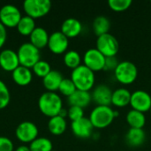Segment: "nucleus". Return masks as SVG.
<instances>
[{
  "label": "nucleus",
  "mask_w": 151,
  "mask_h": 151,
  "mask_svg": "<svg viewBox=\"0 0 151 151\" xmlns=\"http://www.w3.org/2000/svg\"><path fill=\"white\" fill-rule=\"evenodd\" d=\"M38 107L43 115L52 118L59 114L63 109V102L57 93L48 91L39 97Z\"/></svg>",
  "instance_id": "nucleus-1"
},
{
  "label": "nucleus",
  "mask_w": 151,
  "mask_h": 151,
  "mask_svg": "<svg viewBox=\"0 0 151 151\" xmlns=\"http://www.w3.org/2000/svg\"><path fill=\"white\" fill-rule=\"evenodd\" d=\"M71 80L78 90L89 92V90H91L95 86L96 76L93 71L84 65H81L73 70L71 73Z\"/></svg>",
  "instance_id": "nucleus-2"
},
{
  "label": "nucleus",
  "mask_w": 151,
  "mask_h": 151,
  "mask_svg": "<svg viewBox=\"0 0 151 151\" xmlns=\"http://www.w3.org/2000/svg\"><path fill=\"white\" fill-rule=\"evenodd\" d=\"M116 113L111 106L96 105L90 112L88 119L95 128L102 129L109 127L112 123Z\"/></svg>",
  "instance_id": "nucleus-3"
},
{
  "label": "nucleus",
  "mask_w": 151,
  "mask_h": 151,
  "mask_svg": "<svg viewBox=\"0 0 151 151\" xmlns=\"http://www.w3.org/2000/svg\"><path fill=\"white\" fill-rule=\"evenodd\" d=\"M116 80L124 85H129L134 83L138 77L137 66L131 61L119 62L114 71Z\"/></svg>",
  "instance_id": "nucleus-4"
},
{
  "label": "nucleus",
  "mask_w": 151,
  "mask_h": 151,
  "mask_svg": "<svg viewBox=\"0 0 151 151\" xmlns=\"http://www.w3.org/2000/svg\"><path fill=\"white\" fill-rule=\"evenodd\" d=\"M18 58L19 61V65L27 68H33V66L39 61L40 59V50L35 47L30 42L22 43L18 51Z\"/></svg>",
  "instance_id": "nucleus-5"
},
{
  "label": "nucleus",
  "mask_w": 151,
  "mask_h": 151,
  "mask_svg": "<svg viewBox=\"0 0 151 151\" xmlns=\"http://www.w3.org/2000/svg\"><path fill=\"white\" fill-rule=\"evenodd\" d=\"M23 9L27 16L32 19H38L47 15L51 9V2L50 0H25Z\"/></svg>",
  "instance_id": "nucleus-6"
},
{
  "label": "nucleus",
  "mask_w": 151,
  "mask_h": 151,
  "mask_svg": "<svg viewBox=\"0 0 151 151\" xmlns=\"http://www.w3.org/2000/svg\"><path fill=\"white\" fill-rule=\"evenodd\" d=\"M96 49L105 57H116L119 50V44L114 35L108 33L100 35L96 39Z\"/></svg>",
  "instance_id": "nucleus-7"
},
{
  "label": "nucleus",
  "mask_w": 151,
  "mask_h": 151,
  "mask_svg": "<svg viewBox=\"0 0 151 151\" xmlns=\"http://www.w3.org/2000/svg\"><path fill=\"white\" fill-rule=\"evenodd\" d=\"M21 18L19 9L13 4H5L0 9V22L5 27H17Z\"/></svg>",
  "instance_id": "nucleus-8"
},
{
  "label": "nucleus",
  "mask_w": 151,
  "mask_h": 151,
  "mask_svg": "<svg viewBox=\"0 0 151 151\" xmlns=\"http://www.w3.org/2000/svg\"><path fill=\"white\" fill-rule=\"evenodd\" d=\"M105 57L96 49L88 50L83 56V65L94 73L104 70Z\"/></svg>",
  "instance_id": "nucleus-9"
},
{
  "label": "nucleus",
  "mask_w": 151,
  "mask_h": 151,
  "mask_svg": "<svg viewBox=\"0 0 151 151\" xmlns=\"http://www.w3.org/2000/svg\"><path fill=\"white\" fill-rule=\"evenodd\" d=\"M16 137L23 143H31L38 136V128L31 121L21 122L16 128Z\"/></svg>",
  "instance_id": "nucleus-10"
},
{
  "label": "nucleus",
  "mask_w": 151,
  "mask_h": 151,
  "mask_svg": "<svg viewBox=\"0 0 151 151\" xmlns=\"http://www.w3.org/2000/svg\"><path fill=\"white\" fill-rule=\"evenodd\" d=\"M130 105L133 110L147 112L151 109V96L144 90H136L131 95Z\"/></svg>",
  "instance_id": "nucleus-11"
},
{
  "label": "nucleus",
  "mask_w": 151,
  "mask_h": 151,
  "mask_svg": "<svg viewBox=\"0 0 151 151\" xmlns=\"http://www.w3.org/2000/svg\"><path fill=\"white\" fill-rule=\"evenodd\" d=\"M47 46L52 53L57 55L63 54L68 49L69 39L61 31H56L50 35Z\"/></svg>",
  "instance_id": "nucleus-12"
},
{
  "label": "nucleus",
  "mask_w": 151,
  "mask_h": 151,
  "mask_svg": "<svg viewBox=\"0 0 151 151\" xmlns=\"http://www.w3.org/2000/svg\"><path fill=\"white\" fill-rule=\"evenodd\" d=\"M112 90L105 84H99L93 88L91 93L92 101L97 105L110 106L111 104Z\"/></svg>",
  "instance_id": "nucleus-13"
},
{
  "label": "nucleus",
  "mask_w": 151,
  "mask_h": 151,
  "mask_svg": "<svg viewBox=\"0 0 151 151\" xmlns=\"http://www.w3.org/2000/svg\"><path fill=\"white\" fill-rule=\"evenodd\" d=\"M71 128L76 137L87 139L91 137L95 127H93L89 119L83 117L82 119L73 121L71 124Z\"/></svg>",
  "instance_id": "nucleus-14"
},
{
  "label": "nucleus",
  "mask_w": 151,
  "mask_h": 151,
  "mask_svg": "<svg viewBox=\"0 0 151 151\" xmlns=\"http://www.w3.org/2000/svg\"><path fill=\"white\" fill-rule=\"evenodd\" d=\"M19 65L17 52L11 49H6L0 52V66L3 70L12 73Z\"/></svg>",
  "instance_id": "nucleus-15"
},
{
  "label": "nucleus",
  "mask_w": 151,
  "mask_h": 151,
  "mask_svg": "<svg viewBox=\"0 0 151 151\" xmlns=\"http://www.w3.org/2000/svg\"><path fill=\"white\" fill-rule=\"evenodd\" d=\"M82 31V24L75 18L65 19L61 25V32L69 39L77 37Z\"/></svg>",
  "instance_id": "nucleus-16"
},
{
  "label": "nucleus",
  "mask_w": 151,
  "mask_h": 151,
  "mask_svg": "<svg viewBox=\"0 0 151 151\" xmlns=\"http://www.w3.org/2000/svg\"><path fill=\"white\" fill-rule=\"evenodd\" d=\"M12 77L17 85L24 87L30 84L33 79V73L29 68L19 65L12 73Z\"/></svg>",
  "instance_id": "nucleus-17"
},
{
  "label": "nucleus",
  "mask_w": 151,
  "mask_h": 151,
  "mask_svg": "<svg viewBox=\"0 0 151 151\" xmlns=\"http://www.w3.org/2000/svg\"><path fill=\"white\" fill-rule=\"evenodd\" d=\"M64 77L62 73L57 70H51L43 79L42 83L44 88L49 92H54L58 90V88L63 81Z\"/></svg>",
  "instance_id": "nucleus-18"
},
{
  "label": "nucleus",
  "mask_w": 151,
  "mask_h": 151,
  "mask_svg": "<svg viewBox=\"0 0 151 151\" xmlns=\"http://www.w3.org/2000/svg\"><path fill=\"white\" fill-rule=\"evenodd\" d=\"M132 93L126 88H119L112 91L111 104L116 107L122 108L130 104Z\"/></svg>",
  "instance_id": "nucleus-19"
},
{
  "label": "nucleus",
  "mask_w": 151,
  "mask_h": 151,
  "mask_svg": "<svg viewBox=\"0 0 151 151\" xmlns=\"http://www.w3.org/2000/svg\"><path fill=\"white\" fill-rule=\"evenodd\" d=\"M92 101L91 93L88 91L76 90L71 96L68 97V103L71 106H78L82 109L86 108Z\"/></svg>",
  "instance_id": "nucleus-20"
},
{
  "label": "nucleus",
  "mask_w": 151,
  "mask_h": 151,
  "mask_svg": "<svg viewBox=\"0 0 151 151\" xmlns=\"http://www.w3.org/2000/svg\"><path fill=\"white\" fill-rule=\"evenodd\" d=\"M49 37L50 35L48 32L43 27H35V30L32 32V34L29 35L30 43H32L35 47L40 50L48 45Z\"/></svg>",
  "instance_id": "nucleus-21"
},
{
  "label": "nucleus",
  "mask_w": 151,
  "mask_h": 151,
  "mask_svg": "<svg viewBox=\"0 0 151 151\" xmlns=\"http://www.w3.org/2000/svg\"><path fill=\"white\" fill-rule=\"evenodd\" d=\"M146 139V134L143 129L130 128L126 134V142L131 147H139L142 145Z\"/></svg>",
  "instance_id": "nucleus-22"
},
{
  "label": "nucleus",
  "mask_w": 151,
  "mask_h": 151,
  "mask_svg": "<svg viewBox=\"0 0 151 151\" xmlns=\"http://www.w3.org/2000/svg\"><path fill=\"white\" fill-rule=\"evenodd\" d=\"M127 124L130 126L131 128H140L143 129L146 124V117L143 112L131 110L127 112L126 117Z\"/></svg>",
  "instance_id": "nucleus-23"
},
{
  "label": "nucleus",
  "mask_w": 151,
  "mask_h": 151,
  "mask_svg": "<svg viewBox=\"0 0 151 151\" xmlns=\"http://www.w3.org/2000/svg\"><path fill=\"white\" fill-rule=\"evenodd\" d=\"M67 123L65 118L58 115L52 118H50L48 122V128L50 134L53 135H61L66 130Z\"/></svg>",
  "instance_id": "nucleus-24"
},
{
  "label": "nucleus",
  "mask_w": 151,
  "mask_h": 151,
  "mask_svg": "<svg viewBox=\"0 0 151 151\" xmlns=\"http://www.w3.org/2000/svg\"><path fill=\"white\" fill-rule=\"evenodd\" d=\"M110 27L111 22L109 19L104 16H97L93 21V31L97 37L108 34Z\"/></svg>",
  "instance_id": "nucleus-25"
},
{
  "label": "nucleus",
  "mask_w": 151,
  "mask_h": 151,
  "mask_svg": "<svg viewBox=\"0 0 151 151\" xmlns=\"http://www.w3.org/2000/svg\"><path fill=\"white\" fill-rule=\"evenodd\" d=\"M17 30L18 32L24 36H27L30 35L32 34V32L35 30V19H32L29 16H23L21 18V19L19 20V24L17 25Z\"/></svg>",
  "instance_id": "nucleus-26"
},
{
  "label": "nucleus",
  "mask_w": 151,
  "mask_h": 151,
  "mask_svg": "<svg viewBox=\"0 0 151 151\" xmlns=\"http://www.w3.org/2000/svg\"><path fill=\"white\" fill-rule=\"evenodd\" d=\"M29 149L31 151H52L53 145L50 139L41 137L33 141L29 145Z\"/></svg>",
  "instance_id": "nucleus-27"
},
{
  "label": "nucleus",
  "mask_w": 151,
  "mask_h": 151,
  "mask_svg": "<svg viewBox=\"0 0 151 151\" xmlns=\"http://www.w3.org/2000/svg\"><path fill=\"white\" fill-rule=\"evenodd\" d=\"M64 63L67 67L73 70L81 65V57L76 50H68L64 56Z\"/></svg>",
  "instance_id": "nucleus-28"
},
{
  "label": "nucleus",
  "mask_w": 151,
  "mask_h": 151,
  "mask_svg": "<svg viewBox=\"0 0 151 151\" xmlns=\"http://www.w3.org/2000/svg\"><path fill=\"white\" fill-rule=\"evenodd\" d=\"M32 69H33V72L35 73V74L36 76L42 78V79L51 71V67H50V64L44 60H39L33 66Z\"/></svg>",
  "instance_id": "nucleus-29"
},
{
  "label": "nucleus",
  "mask_w": 151,
  "mask_h": 151,
  "mask_svg": "<svg viewBox=\"0 0 151 151\" xmlns=\"http://www.w3.org/2000/svg\"><path fill=\"white\" fill-rule=\"evenodd\" d=\"M58 90L62 95L69 97L77 90V88L74 85V83L73 82V81L71 80V78L70 79L64 78L59 88H58Z\"/></svg>",
  "instance_id": "nucleus-30"
},
{
  "label": "nucleus",
  "mask_w": 151,
  "mask_h": 151,
  "mask_svg": "<svg viewBox=\"0 0 151 151\" xmlns=\"http://www.w3.org/2000/svg\"><path fill=\"white\" fill-rule=\"evenodd\" d=\"M108 4L114 12H124L132 5L131 0H109Z\"/></svg>",
  "instance_id": "nucleus-31"
},
{
  "label": "nucleus",
  "mask_w": 151,
  "mask_h": 151,
  "mask_svg": "<svg viewBox=\"0 0 151 151\" xmlns=\"http://www.w3.org/2000/svg\"><path fill=\"white\" fill-rule=\"evenodd\" d=\"M10 91L4 81L0 80V110L4 109L10 103Z\"/></svg>",
  "instance_id": "nucleus-32"
},
{
  "label": "nucleus",
  "mask_w": 151,
  "mask_h": 151,
  "mask_svg": "<svg viewBox=\"0 0 151 151\" xmlns=\"http://www.w3.org/2000/svg\"><path fill=\"white\" fill-rule=\"evenodd\" d=\"M67 117L73 121L78 120L84 117V109L78 106H70L67 111Z\"/></svg>",
  "instance_id": "nucleus-33"
},
{
  "label": "nucleus",
  "mask_w": 151,
  "mask_h": 151,
  "mask_svg": "<svg viewBox=\"0 0 151 151\" xmlns=\"http://www.w3.org/2000/svg\"><path fill=\"white\" fill-rule=\"evenodd\" d=\"M119 60L116 57H108L105 58V64H104V71H115L116 67L119 65Z\"/></svg>",
  "instance_id": "nucleus-34"
},
{
  "label": "nucleus",
  "mask_w": 151,
  "mask_h": 151,
  "mask_svg": "<svg viewBox=\"0 0 151 151\" xmlns=\"http://www.w3.org/2000/svg\"><path fill=\"white\" fill-rule=\"evenodd\" d=\"M0 151H13V143L9 138L0 136Z\"/></svg>",
  "instance_id": "nucleus-35"
},
{
  "label": "nucleus",
  "mask_w": 151,
  "mask_h": 151,
  "mask_svg": "<svg viewBox=\"0 0 151 151\" xmlns=\"http://www.w3.org/2000/svg\"><path fill=\"white\" fill-rule=\"evenodd\" d=\"M6 39H7L6 27L0 22V49L4 45Z\"/></svg>",
  "instance_id": "nucleus-36"
},
{
  "label": "nucleus",
  "mask_w": 151,
  "mask_h": 151,
  "mask_svg": "<svg viewBox=\"0 0 151 151\" xmlns=\"http://www.w3.org/2000/svg\"><path fill=\"white\" fill-rule=\"evenodd\" d=\"M15 151H31L30 150V149H29V147H27V146H26V145H21V146H19Z\"/></svg>",
  "instance_id": "nucleus-37"
},
{
  "label": "nucleus",
  "mask_w": 151,
  "mask_h": 151,
  "mask_svg": "<svg viewBox=\"0 0 151 151\" xmlns=\"http://www.w3.org/2000/svg\"><path fill=\"white\" fill-rule=\"evenodd\" d=\"M59 116H61V117H63V118H65L66 116H67V111L66 110H65L64 108L61 110V111L59 112V114H58Z\"/></svg>",
  "instance_id": "nucleus-38"
},
{
  "label": "nucleus",
  "mask_w": 151,
  "mask_h": 151,
  "mask_svg": "<svg viewBox=\"0 0 151 151\" xmlns=\"http://www.w3.org/2000/svg\"><path fill=\"white\" fill-rule=\"evenodd\" d=\"M52 151H57V150H52Z\"/></svg>",
  "instance_id": "nucleus-39"
},
{
  "label": "nucleus",
  "mask_w": 151,
  "mask_h": 151,
  "mask_svg": "<svg viewBox=\"0 0 151 151\" xmlns=\"http://www.w3.org/2000/svg\"><path fill=\"white\" fill-rule=\"evenodd\" d=\"M150 113H151V109H150Z\"/></svg>",
  "instance_id": "nucleus-40"
},
{
  "label": "nucleus",
  "mask_w": 151,
  "mask_h": 151,
  "mask_svg": "<svg viewBox=\"0 0 151 151\" xmlns=\"http://www.w3.org/2000/svg\"><path fill=\"white\" fill-rule=\"evenodd\" d=\"M150 3H151V1H150Z\"/></svg>",
  "instance_id": "nucleus-41"
}]
</instances>
